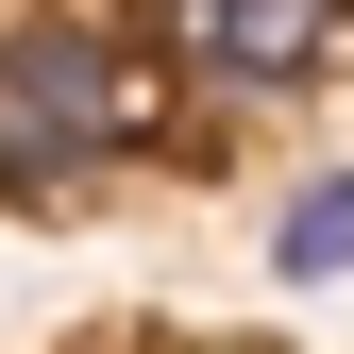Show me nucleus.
I'll list each match as a JSON object with an SVG mask.
<instances>
[{
  "label": "nucleus",
  "instance_id": "nucleus-1",
  "mask_svg": "<svg viewBox=\"0 0 354 354\" xmlns=\"http://www.w3.org/2000/svg\"><path fill=\"white\" fill-rule=\"evenodd\" d=\"M136 136H152V84L102 17H68V0L0 17V203H102Z\"/></svg>",
  "mask_w": 354,
  "mask_h": 354
},
{
  "label": "nucleus",
  "instance_id": "nucleus-2",
  "mask_svg": "<svg viewBox=\"0 0 354 354\" xmlns=\"http://www.w3.org/2000/svg\"><path fill=\"white\" fill-rule=\"evenodd\" d=\"M152 34L203 102H304L354 51V0H152Z\"/></svg>",
  "mask_w": 354,
  "mask_h": 354
},
{
  "label": "nucleus",
  "instance_id": "nucleus-3",
  "mask_svg": "<svg viewBox=\"0 0 354 354\" xmlns=\"http://www.w3.org/2000/svg\"><path fill=\"white\" fill-rule=\"evenodd\" d=\"M270 270L287 287H337L354 270V169H304V186L270 203Z\"/></svg>",
  "mask_w": 354,
  "mask_h": 354
}]
</instances>
